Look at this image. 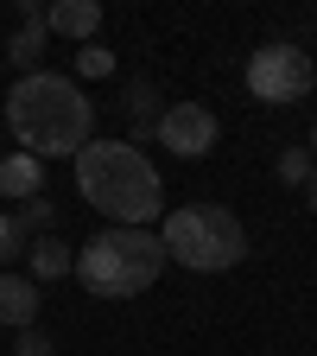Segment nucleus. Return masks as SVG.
<instances>
[{"mask_svg": "<svg viewBox=\"0 0 317 356\" xmlns=\"http://www.w3.org/2000/svg\"><path fill=\"white\" fill-rule=\"evenodd\" d=\"M7 134L32 159H76L96 140V102L64 70H32L7 89Z\"/></svg>", "mask_w": 317, "mask_h": 356, "instance_id": "f257e3e1", "label": "nucleus"}, {"mask_svg": "<svg viewBox=\"0 0 317 356\" xmlns=\"http://www.w3.org/2000/svg\"><path fill=\"white\" fill-rule=\"evenodd\" d=\"M76 191L114 229H153L165 216V178H159L153 153L133 140H89L76 153Z\"/></svg>", "mask_w": 317, "mask_h": 356, "instance_id": "f03ea898", "label": "nucleus"}, {"mask_svg": "<svg viewBox=\"0 0 317 356\" xmlns=\"http://www.w3.org/2000/svg\"><path fill=\"white\" fill-rule=\"evenodd\" d=\"M165 242L159 229H96L83 248H76V280L83 293H96V299H140L159 274H165Z\"/></svg>", "mask_w": 317, "mask_h": 356, "instance_id": "7ed1b4c3", "label": "nucleus"}, {"mask_svg": "<svg viewBox=\"0 0 317 356\" xmlns=\"http://www.w3.org/2000/svg\"><path fill=\"white\" fill-rule=\"evenodd\" d=\"M159 242L171 267H191V274H229L248 261V229L229 204H178L159 216Z\"/></svg>", "mask_w": 317, "mask_h": 356, "instance_id": "20e7f679", "label": "nucleus"}, {"mask_svg": "<svg viewBox=\"0 0 317 356\" xmlns=\"http://www.w3.org/2000/svg\"><path fill=\"white\" fill-rule=\"evenodd\" d=\"M311 83H317V64H311L305 44H292V38H273V44H260V51L248 58V89H254V102H273V108L305 102Z\"/></svg>", "mask_w": 317, "mask_h": 356, "instance_id": "39448f33", "label": "nucleus"}, {"mask_svg": "<svg viewBox=\"0 0 317 356\" xmlns=\"http://www.w3.org/2000/svg\"><path fill=\"white\" fill-rule=\"evenodd\" d=\"M159 147L165 153H178V159H203V153H216V140H222V121L203 108V102H171L165 115H159Z\"/></svg>", "mask_w": 317, "mask_h": 356, "instance_id": "423d86ee", "label": "nucleus"}, {"mask_svg": "<svg viewBox=\"0 0 317 356\" xmlns=\"http://www.w3.org/2000/svg\"><path fill=\"white\" fill-rule=\"evenodd\" d=\"M38 325V286H32V274H7L0 267V331H32Z\"/></svg>", "mask_w": 317, "mask_h": 356, "instance_id": "0eeeda50", "label": "nucleus"}, {"mask_svg": "<svg viewBox=\"0 0 317 356\" xmlns=\"http://www.w3.org/2000/svg\"><path fill=\"white\" fill-rule=\"evenodd\" d=\"M44 26H51V38L89 44L102 32V7H96V0H51V7H44Z\"/></svg>", "mask_w": 317, "mask_h": 356, "instance_id": "6e6552de", "label": "nucleus"}, {"mask_svg": "<svg viewBox=\"0 0 317 356\" xmlns=\"http://www.w3.org/2000/svg\"><path fill=\"white\" fill-rule=\"evenodd\" d=\"M26 267H32V286L64 280V274H76V248L58 242V236H32V242H26Z\"/></svg>", "mask_w": 317, "mask_h": 356, "instance_id": "1a4fd4ad", "label": "nucleus"}, {"mask_svg": "<svg viewBox=\"0 0 317 356\" xmlns=\"http://www.w3.org/2000/svg\"><path fill=\"white\" fill-rule=\"evenodd\" d=\"M38 191H44V159H32V153H0V197L26 204Z\"/></svg>", "mask_w": 317, "mask_h": 356, "instance_id": "9d476101", "label": "nucleus"}, {"mask_svg": "<svg viewBox=\"0 0 317 356\" xmlns=\"http://www.w3.org/2000/svg\"><path fill=\"white\" fill-rule=\"evenodd\" d=\"M44 51H51V26H44V19H19V32L7 38V58H13V70H19V76L44 70Z\"/></svg>", "mask_w": 317, "mask_h": 356, "instance_id": "9b49d317", "label": "nucleus"}, {"mask_svg": "<svg viewBox=\"0 0 317 356\" xmlns=\"http://www.w3.org/2000/svg\"><path fill=\"white\" fill-rule=\"evenodd\" d=\"M121 108H127V121H133V147H140L146 134L159 127V115H165V108H159V89H153L146 76H140V83H127V96H121Z\"/></svg>", "mask_w": 317, "mask_h": 356, "instance_id": "f8f14e48", "label": "nucleus"}, {"mask_svg": "<svg viewBox=\"0 0 317 356\" xmlns=\"http://www.w3.org/2000/svg\"><path fill=\"white\" fill-rule=\"evenodd\" d=\"M311 172H317V159H311V147H280V159H273V178H280V185H292V191H305V185H311Z\"/></svg>", "mask_w": 317, "mask_h": 356, "instance_id": "ddd939ff", "label": "nucleus"}, {"mask_svg": "<svg viewBox=\"0 0 317 356\" xmlns=\"http://www.w3.org/2000/svg\"><path fill=\"white\" fill-rule=\"evenodd\" d=\"M13 216H19V229H26V236H58V204L44 197V191H38V197H26Z\"/></svg>", "mask_w": 317, "mask_h": 356, "instance_id": "4468645a", "label": "nucleus"}, {"mask_svg": "<svg viewBox=\"0 0 317 356\" xmlns=\"http://www.w3.org/2000/svg\"><path fill=\"white\" fill-rule=\"evenodd\" d=\"M108 70H114V51H108L102 38H89L83 51H76V76H108Z\"/></svg>", "mask_w": 317, "mask_h": 356, "instance_id": "2eb2a0df", "label": "nucleus"}, {"mask_svg": "<svg viewBox=\"0 0 317 356\" xmlns=\"http://www.w3.org/2000/svg\"><path fill=\"white\" fill-rule=\"evenodd\" d=\"M13 254H26V229H19L13 210H0V267H7Z\"/></svg>", "mask_w": 317, "mask_h": 356, "instance_id": "dca6fc26", "label": "nucleus"}, {"mask_svg": "<svg viewBox=\"0 0 317 356\" xmlns=\"http://www.w3.org/2000/svg\"><path fill=\"white\" fill-rule=\"evenodd\" d=\"M13 356H58V343H51V331H38V325H32V331L13 337Z\"/></svg>", "mask_w": 317, "mask_h": 356, "instance_id": "f3484780", "label": "nucleus"}, {"mask_svg": "<svg viewBox=\"0 0 317 356\" xmlns=\"http://www.w3.org/2000/svg\"><path fill=\"white\" fill-rule=\"evenodd\" d=\"M305 210L317 216V172H311V185H305Z\"/></svg>", "mask_w": 317, "mask_h": 356, "instance_id": "a211bd4d", "label": "nucleus"}, {"mask_svg": "<svg viewBox=\"0 0 317 356\" xmlns=\"http://www.w3.org/2000/svg\"><path fill=\"white\" fill-rule=\"evenodd\" d=\"M311 159H317V121H311Z\"/></svg>", "mask_w": 317, "mask_h": 356, "instance_id": "6ab92c4d", "label": "nucleus"}]
</instances>
